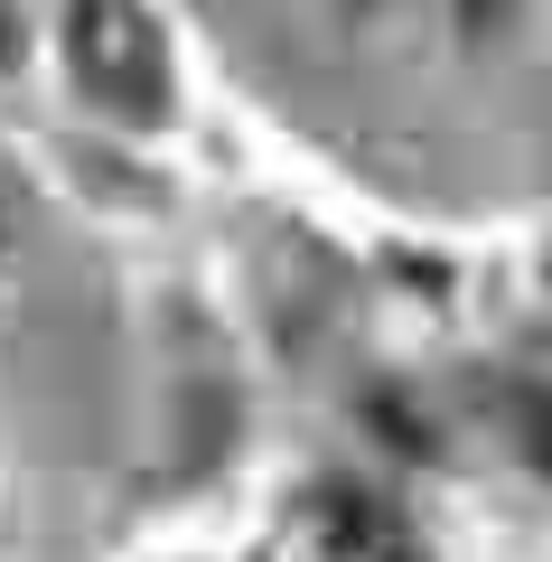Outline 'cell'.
I'll return each instance as SVG.
<instances>
[{
    "instance_id": "6da1fadb",
    "label": "cell",
    "mask_w": 552,
    "mask_h": 562,
    "mask_svg": "<svg viewBox=\"0 0 552 562\" xmlns=\"http://www.w3.org/2000/svg\"><path fill=\"white\" fill-rule=\"evenodd\" d=\"M76 85L122 122H159L169 113V57H159V29L140 20L132 0H76Z\"/></svg>"
},
{
    "instance_id": "7a4b0ae2",
    "label": "cell",
    "mask_w": 552,
    "mask_h": 562,
    "mask_svg": "<svg viewBox=\"0 0 552 562\" xmlns=\"http://www.w3.org/2000/svg\"><path fill=\"white\" fill-rule=\"evenodd\" d=\"M318 525H328V553H347V562H413L403 506L375 497V487H356V479H337L328 497H318Z\"/></svg>"
},
{
    "instance_id": "3957f363",
    "label": "cell",
    "mask_w": 552,
    "mask_h": 562,
    "mask_svg": "<svg viewBox=\"0 0 552 562\" xmlns=\"http://www.w3.org/2000/svg\"><path fill=\"white\" fill-rule=\"evenodd\" d=\"M506 422H515V441H525V460L552 479V394H506Z\"/></svg>"
},
{
    "instance_id": "277c9868",
    "label": "cell",
    "mask_w": 552,
    "mask_h": 562,
    "mask_svg": "<svg viewBox=\"0 0 552 562\" xmlns=\"http://www.w3.org/2000/svg\"><path fill=\"white\" fill-rule=\"evenodd\" d=\"M0 57H10V20H0Z\"/></svg>"
}]
</instances>
